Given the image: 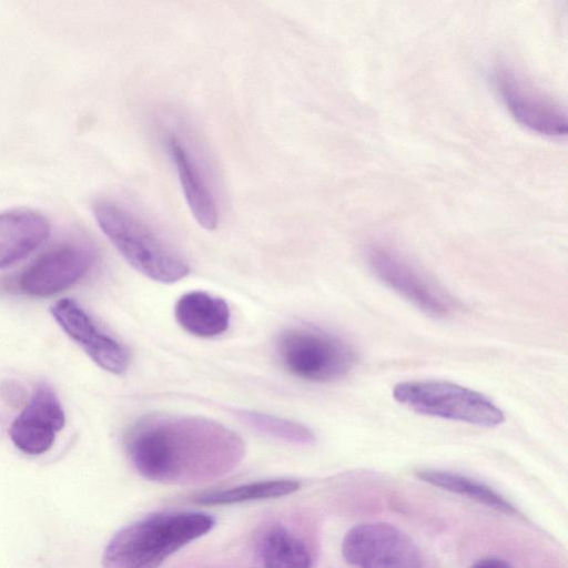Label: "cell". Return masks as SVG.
<instances>
[{"label": "cell", "mask_w": 568, "mask_h": 568, "mask_svg": "<svg viewBox=\"0 0 568 568\" xmlns=\"http://www.w3.org/2000/svg\"><path fill=\"white\" fill-rule=\"evenodd\" d=\"M215 519L203 511L148 515L116 531L102 555L103 568H159L171 555L207 534Z\"/></svg>", "instance_id": "cell-2"}, {"label": "cell", "mask_w": 568, "mask_h": 568, "mask_svg": "<svg viewBox=\"0 0 568 568\" xmlns=\"http://www.w3.org/2000/svg\"><path fill=\"white\" fill-rule=\"evenodd\" d=\"M344 559L359 568H420L415 542L404 531L386 523L354 526L342 542Z\"/></svg>", "instance_id": "cell-6"}, {"label": "cell", "mask_w": 568, "mask_h": 568, "mask_svg": "<svg viewBox=\"0 0 568 568\" xmlns=\"http://www.w3.org/2000/svg\"><path fill=\"white\" fill-rule=\"evenodd\" d=\"M262 558L266 568H310L306 545L282 525L272 526L262 540Z\"/></svg>", "instance_id": "cell-16"}, {"label": "cell", "mask_w": 568, "mask_h": 568, "mask_svg": "<svg viewBox=\"0 0 568 568\" xmlns=\"http://www.w3.org/2000/svg\"><path fill=\"white\" fill-rule=\"evenodd\" d=\"M495 82L508 112L520 124L547 136L566 134L565 111L530 82L506 67L496 71Z\"/></svg>", "instance_id": "cell-9"}, {"label": "cell", "mask_w": 568, "mask_h": 568, "mask_svg": "<svg viewBox=\"0 0 568 568\" xmlns=\"http://www.w3.org/2000/svg\"><path fill=\"white\" fill-rule=\"evenodd\" d=\"M394 399L410 410L483 427L505 422L504 412L474 389L446 381L402 382L393 388Z\"/></svg>", "instance_id": "cell-5"}, {"label": "cell", "mask_w": 568, "mask_h": 568, "mask_svg": "<svg viewBox=\"0 0 568 568\" xmlns=\"http://www.w3.org/2000/svg\"><path fill=\"white\" fill-rule=\"evenodd\" d=\"M134 469L162 484L212 480L243 459L242 438L229 427L199 416L154 413L139 418L125 437Z\"/></svg>", "instance_id": "cell-1"}, {"label": "cell", "mask_w": 568, "mask_h": 568, "mask_svg": "<svg viewBox=\"0 0 568 568\" xmlns=\"http://www.w3.org/2000/svg\"><path fill=\"white\" fill-rule=\"evenodd\" d=\"M51 314L64 333L101 368L123 374L129 366L124 346L103 332L92 317L71 298H61L51 306Z\"/></svg>", "instance_id": "cell-10"}, {"label": "cell", "mask_w": 568, "mask_h": 568, "mask_svg": "<svg viewBox=\"0 0 568 568\" xmlns=\"http://www.w3.org/2000/svg\"><path fill=\"white\" fill-rule=\"evenodd\" d=\"M366 261L383 284L424 313L444 317L450 312V303L442 291L396 251L373 244L366 250Z\"/></svg>", "instance_id": "cell-8"}, {"label": "cell", "mask_w": 568, "mask_h": 568, "mask_svg": "<svg viewBox=\"0 0 568 568\" xmlns=\"http://www.w3.org/2000/svg\"><path fill=\"white\" fill-rule=\"evenodd\" d=\"M64 424L65 414L58 396L50 386L41 384L13 420L9 436L22 453L41 455L52 447Z\"/></svg>", "instance_id": "cell-12"}, {"label": "cell", "mask_w": 568, "mask_h": 568, "mask_svg": "<svg viewBox=\"0 0 568 568\" xmlns=\"http://www.w3.org/2000/svg\"><path fill=\"white\" fill-rule=\"evenodd\" d=\"M276 353L288 373L314 383L345 377L358 358L355 348L344 338L313 326L282 332L276 341Z\"/></svg>", "instance_id": "cell-4"}, {"label": "cell", "mask_w": 568, "mask_h": 568, "mask_svg": "<svg viewBox=\"0 0 568 568\" xmlns=\"http://www.w3.org/2000/svg\"><path fill=\"white\" fill-rule=\"evenodd\" d=\"M174 315L184 331L202 338L223 334L231 321L227 303L203 291L183 294L175 304Z\"/></svg>", "instance_id": "cell-14"}, {"label": "cell", "mask_w": 568, "mask_h": 568, "mask_svg": "<svg viewBox=\"0 0 568 568\" xmlns=\"http://www.w3.org/2000/svg\"><path fill=\"white\" fill-rule=\"evenodd\" d=\"M98 225L123 258L144 276L174 283L190 273L187 263L135 214L109 200L92 206Z\"/></svg>", "instance_id": "cell-3"}, {"label": "cell", "mask_w": 568, "mask_h": 568, "mask_svg": "<svg viewBox=\"0 0 568 568\" xmlns=\"http://www.w3.org/2000/svg\"><path fill=\"white\" fill-rule=\"evenodd\" d=\"M94 248L87 243H64L47 251L19 276L21 292L33 297L58 294L84 277L95 263Z\"/></svg>", "instance_id": "cell-7"}, {"label": "cell", "mask_w": 568, "mask_h": 568, "mask_svg": "<svg viewBox=\"0 0 568 568\" xmlns=\"http://www.w3.org/2000/svg\"><path fill=\"white\" fill-rule=\"evenodd\" d=\"M237 415L252 428L277 439L301 445L315 440L314 434L307 427L288 419L252 410H241Z\"/></svg>", "instance_id": "cell-18"}, {"label": "cell", "mask_w": 568, "mask_h": 568, "mask_svg": "<svg viewBox=\"0 0 568 568\" xmlns=\"http://www.w3.org/2000/svg\"><path fill=\"white\" fill-rule=\"evenodd\" d=\"M166 148L192 215L203 229L214 230L219 223V205L201 158L175 131L168 133Z\"/></svg>", "instance_id": "cell-11"}, {"label": "cell", "mask_w": 568, "mask_h": 568, "mask_svg": "<svg viewBox=\"0 0 568 568\" xmlns=\"http://www.w3.org/2000/svg\"><path fill=\"white\" fill-rule=\"evenodd\" d=\"M50 222L31 209L0 212V268L28 256L49 236Z\"/></svg>", "instance_id": "cell-13"}, {"label": "cell", "mask_w": 568, "mask_h": 568, "mask_svg": "<svg viewBox=\"0 0 568 568\" xmlns=\"http://www.w3.org/2000/svg\"><path fill=\"white\" fill-rule=\"evenodd\" d=\"M416 477L432 486L466 496L504 514H517L515 506L490 486L455 471L422 469Z\"/></svg>", "instance_id": "cell-15"}, {"label": "cell", "mask_w": 568, "mask_h": 568, "mask_svg": "<svg viewBox=\"0 0 568 568\" xmlns=\"http://www.w3.org/2000/svg\"><path fill=\"white\" fill-rule=\"evenodd\" d=\"M301 483L294 479L254 481L229 489L204 493L194 498L199 505H232L252 500L277 498L296 491Z\"/></svg>", "instance_id": "cell-17"}, {"label": "cell", "mask_w": 568, "mask_h": 568, "mask_svg": "<svg viewBox=\"0 0 568 568\" xmlns=\"http://www.w3.org/2000/svg\"><path fill=\"white\" fill-rule=\"evenodd\" d=\"M470 568H513L507 561L496 558L487 557L477 560Z\"/></svg>", "instance_id": "cell-19"}]
</instances>
